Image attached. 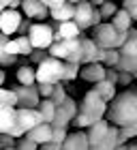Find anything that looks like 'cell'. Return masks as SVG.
Listing matches in <instances>:
<instances>
[{"label":"cell","instance_id":"1","mask_svg":"<svg viewBox=\"0 0 137 150\" xmlns=\"http://www.w3.org/2000/svg\"><path fill=\"white\" fill-rule=\"evenodd\" d=\"M107 120L116 127H126L137 120V90L126 86L124 92H116L114 99L107 103Z\"/></svg>","mask_w":137,"mask_h":150},{"label":"cell","instance_id":"2","mask_svg":"<svg viewBox=\"0 0 137 150\" xmlns=\"http://www.w3.org/2000/svg\"><path fill=\"white\" fill-rule=\"evenodd\" d=\"M105 110H107L105 101H103L94 90H88L84 94V99H81V103L77 105V114H75V118L71 120V125L77 127V129L90 127L92 122H97L99 118H103Z\"/></svg>","mask_w":137,"mask_h":150},{"label":"cell","instance_id":"3","mask_svg":"<svg viewBox=\"0 0 137 150\" xmlns=\"http://www.w3.org/2000/svg\"><path fill=\"white\" fill-rule=\"evenodd\" d=\"M92 41L97 43V47H118L126 41V30H116L112 22H107V19H103L99 22L97 26H92Z\"/></svg>","mask_w":137,"mask_h":150},{"label":"cell","instance_id":"4","mask_svg":"<svg viewBox=\"0 0 137 150\" xmlns=\"http://www.w3.org/2000/svg\"><path fill=\"white\" fill-rule=\"evenodd\" d=\"M49 56L60 58V60H68V62H79V52H81V35L73 37V39H60V41H52V45L47 47Z\"/></svg>","mask_w":137,"mask_h":150},{"label":"cell","instance_id":"5","mask_svg":"<svg viewBox=\"0 0 137 150\" xmlns=\"http://www.w3.org/2000/svg\"><path fill=\"white\" fill-rule=\"evenodd\" d=\"M60 75H62V60L54 58V56H47L45 60H41L37 64L34 79L45 81V84H56V81H60Z\"/></svg>","mask_w":137,"mask_h":150},{"label":"cell","instance_id":"6","mask_svg":"<svg viewBox=\"0 0 137 150\" xmlns=\"http://www.w3.org/2000/svg\"><path fill=\"white\" fill-rule=\"evenodd\" d=\"M75 114H77V103H75V99H71L66 94V99L62 103L56 105V112H54V118L49 120L52 127H68L71 125V120L75 118Z\"/></svg>","mask_w":137,"mask_h":150},{"label":"cell","instance_id":"7","mask_svg":"<svg viewBox=\"0 0 137 150\" xmlns=\"http://www.w3.org/2000/svg\"><path fill=\"white\" fill-rule=\"evenodd\" d=\"M107 131H109V120L99 118L97 122H92L88 127V148L92 150H105V142H107Z\"/></svg>","mask_w":137,"mask_h":150},{"label":"cell","instance_id":"8","mask_svg":"<svg viewBox=\"0 0 137 150\" xmlns=\"http://www.w3.org/2000/svg\"><path fill=\"white\" fill-rule=\"evenodd\" d=\"M26 37L30 39V45L32 47H39V50H47V47L52 45V26L49 24H30L28 32H26Z\"/></svg>","mask_w":137,"mask_h":150},{"label":"cell","instance_id":"9","mask_svg":"<svg viewBox=\"0 0 137 150\" xmlns=\"http://www.w3.org/2000/svg\"><path fill=\"white\" fill-rule=\"evenodd\" d=\"M13 92H15V105L19 107H37L39 105V90H37V81L30 86H26V84H19L15 88H11Z\"/></svg>","mask_w":137,"mask_h":150},{"label":"cell","instance_id":"10","mask_svg":"<svg viewBox=\"0 0 137 150\" xmlns=\"http://www.w3.org/2000/svg\"><path fill=\"white\" fill-rule=\"evenodd\" d=\"M39 122H43V118H41L37 107H19V105H15V127L22 133H26L28 129H32L34 125H39Z\"/></svg>","mask_w":137,"mask_h":150},{"label":"cell","instance_id":"11","mask_svg":"<svg viewBox=\"0 0 137 150\" xmlns=\"http://www.w3.org/2000/svg\"><path fill=\"white\" fill-rule=\"evenodd\" d=\"M92 13H94V4L90 0H79L75 4L73 11V22L79 26V30L84 32L86 28H92Z\"/></svg>","mask_w":137,"mask_h":150},{"label":"cell","instance_id":"12","mask_svg":"<svg viewBox=\"0 0 137 150\" xmlns=\"http://www.w3.org/2000/svg\"><path fill=\"white\" fill-rule=\"evenodd\" d=\"M0 133L22 137V131L15 127V105H0Z\"/></svg>","mask_w":137,"mask_h":150},{"label":"cell","instance_id":"13","mask_svg":"<svg viewBox=\"0 0 137 150\" xmlns=\"http://www.w3.org/2000/svg\"><path fill=\"white\" fill-rule=\"evenodd\" d=\"M19 22H22V15H19L17 9H4V11H0V32H2V35H6V37L15 35Z\"/></svg>","mask_w":137,"mask_h":150},{"label":"cell","instance_id":"14","mask_svg":"<svg viewBox=\"0 0 137 150\" xmlns=\"http://www.w3.org/2000/svg\"><path fill=\"white\" fill-rule=\"evenodd\" d=\"M19 6L24 9L26 17L30 19H45L47 15H49V6H47L43 0H19Z\"/></svg>","mask_w":137,"mask_h":150},{"label":"cell","instance_id":"15","mask_svg":"<svg viewBox=\"0 0 137 150\" xmlns=\"http://www.w3.org/2000/svg\"><path fill=\"white\" fill-rule=\"evenodd\" d=\"M79 77L94 84V81L105 77V67H103V62H86L79 67Z\"/></svg>","mask_w":137,"mask_h":150},{"label":"cell","instance_id":"16","mask_svg":"<svg viewBox=\"0 0 137 150\" xmlns=\"http://www.w3.org/2000/svg\"><path fill=\"white\" fill-rule=\"evenodd\" d=\"M64 150H88V135L86 131H75V133H66V137L62 142Z\"/></svg>","mask_w":137,"mask_h":150},{"label":"cell","instance_id":"17","mask_svg":"<svg viewBox=\"0 0 137 150\" xmlns=\"http://www.w3.org/2000/svg\"><path fill=\"white\" fill-rule=\"evenodd\" d=\"M24 135H28L37 144H45V142H49V137H52V125L49 122H39V125H34L32 129H28Z\"/></svg>","mask_w":137,"mask_h":150},{"label":"cell","instance_id":"18","mask_svg":"<svg viewBox=\"0 0 137 150\" xmlns=\"http://www.w3.org/2000/svg\"><path fill=\"white\" fill-rule=\"evenodd\" d=\"M73 11H75V4L73 2H60L56 6H52L49 13H52V19L56 22H64V19H73Z\"/></svg>","mask_w":137,"mask_h":150},{"label":"cell","instance_id":"19","mask_svg":"<svg viewBox=\"0 0 137 150\" xmlns=\"http://www.w3.org/2000/svg\"><path fill=\"white\" fill-rule=\"evenodd\" d=\"M94 92L99 94V97L105 101V103H109V101L114 99V94H116V84H112V81H107L105 77L99 79V81H94V88H92Z\"/></svg>","mask_w":137,"mask_h":150},{"label":"cell","instance_id":"20","mask_svg":"<svg viewBox=\"0 0 137 150\" xmlns=\"http://www.w3.org/2000/svg\"><path fill=\"white\" fill-rule=\"evenodd\" d=\"M94 54H97V43L92 39L81 37V52H79V64L94 62Z\"/></svg>","mask_w":137,"mask_h":150},{"label":"cell","instance_id":"21","mask_svg":"<svg viewBox=\"0 0 137 150\" xmlns=\"http://www.w3.org/2000/svg\"><path fill=\"white\" fill-rule=\"evenodd\" d=\"M56 30H58V35L62 37V39H73V37H79V35H81L79 26L75 24L73 19H64V22H58Z\"/></svg>","mask_w":137,"mask_h":150},{"label":"cell","instance_id":"22","mask_svg":"<svg viewBox=\"0 0 137 150\" xmlns=\"http://www.w3.org/2000/svg\"><path fill=\"white\" fill-rule=\"evenodd\" d=\"M109 22L114 24L116 30H129V28H131V24H133V19H131V15H129L124 9H118L112 17H109Z\"/></svg>","mask_w":137,"mask_h":150},{"label":"cell","instance_id":"23","mask_svg":"<svg viewBox=\"0 0 137 150\" xmlns=\"http://www.w3.org/2000/svg\"><path fill=\"white\" fill-rule=\"evenodd\" d=\"M79 62H68L62 60V75H60V81H73L79 77Z\"/></svg>","mask_w":137,"mask_h":150},{"label":"cell","instance_id":"24","mask_svg":"<svg viewBox=\"0 0 137 150\" xmlns=\"http://www.w3.org/2000/svg\"><path fill=\"white\" fill-rule=\"evenodd\" d=\"M37 110L41 114V118H43V122H49L54 118V112H56V103H54L49 97H43V101H39Z\"/></svg>","mask_w":137,"mask_h":150},{"label":"cell","instance_id":"25","mask_svg":"<svg viewBox=\"0 0 137 150\" xmlns=\"http://www.w3.org/2000/svg\"><path fill=\"white\" fill-rule=\"evenodd\" d=\"M6 41H9V37L0 32V67H11V64L17 62V56H15V54H6V52H4V43H6Z\"/></svg>","mask_w":137,"mask_h":150},{"label":"cell","instance_id":"26","mask_svg":"<svg viewBox=\"0 0 137 150\" xmlns=\"http://www.w3.org/2000/svg\"><path fill=\"white\" fill-rule=\"evenodd\" d=\"M116 69H122V71H133V69H137V56H135V54H122L120 52Z\"/></svg>","mask_w":137,"mask_h":150},{"label":"cell","instance_id":"27","mask_svg":"<svg viewBox=\"0 0 137 150\" xmlns=\"http://www.w3.org/2000/svg\"><path fill=\"white\" fill-rule=\"evenodd\" d=\"M17 81L19 84H26V86H30V84H34V69L32 67H28V64H22L17 69Z\"/></svg>","mask_w":137,"mask_h":150},{"label":"cell","instance_id":"28","mask_svg":"<svg viewBox=\"0 0 137 150\" xmlns=\"http://www.w3.org/2000/svg\"><path fill=\"white\" fill-rule=\"evenodd\" d=\"M49 99H52L56 105L62 103V101L66 99V88H64L62 81H56V84H54V90H52V94H49Z\"/></svg>","mask_w":137,"mask_h":150},{"label":"cell","instance_id":"29","mask_svg":"<svg viewBox=\"0 0 137 150\" xmlns=\"http://www.w3.org/2000/svg\"><path fill=\"white\" fill-rule=\"evenodd\" d=\"M99 6H101L99 11H101V17H103V19H109L116 11H118V4L112 2V0H103V2H101Z\"/></svg>","mask_w":137,"mask_h":150},{"label":"cell","instance_id":"30","mask_svg":"<svg viewBox=\"0 0 137 150\" xmlns=\"http://www.w3.org/2000/svg\"><path fill=\"white\" fill-rule=\"evenodd\" d=\"M116 142H118V127L109 122V131H107V142H105V150H116Z\"/></svg>","mask_w":137,"mask_h":150},{"label":"cell","instance_id":"31","mask_svg":"<svg viewBox=\"0 0 137 150\" xmlns=\"http://www.w3.org/2000/svg\"><path fill=\"white\" fill-rule=\"evenodd\" d=\"M17 47H19V56H28V54L32 52L30 39L26 35H17Z\"/></svg>","mask_w":137,"mask_h":150},{"label":"cell","instance_id":"32","mask_svg":"<svg viewBox=\"0 0 137 150\" xmlns=\"http://www.w3.org/2000/svg\"><path fill=\"white\" fill-rule=\"evenodd\" d=\"M0 105H15V92L0 86Z\"/></svg>","mask_w":137,"mask_h":150},{"label":"cell","instance_id":"33","mask_svg":"<svg viewBox=\"0 0 137 150\" xmlns=\"http://www.w3.org/2000/svg\"><path fill=\"white\" fill-rule=\"evenodd\" d=\"M118 56H120V52L116 47H109L105 54V60H103V67H116L118 64Z\"/></svg>","mask_w":137,"mask_h":150},{"label":"cell","instance_id":"34","mask_svg":"<svg viewBox=\"0 0 137 150\" xmlns=\"http://www.w3.org/2000/svg\"><path fill=\"white\" fill-rule=\"evenodd\" d=\"M47 56H49V52H47V50H39V47H32V52L28 54V60H30V62H34V64H39L41 60H45Z\"/></svg>","mask_w":137,"mask_h":150},{"label":"cell","instance_id":"35","mask_svg":"<svg viewBox=\"0 0 137 150\" xmlns=\"http://www.w3.org/2000/svg\"><path fill=\"white\" fill-rule=\"evenodd\" d=\"M122 9L131 15L133 22H137V0H122Z\"/></svg>","mask_w":137,"mask_h":150},{"label":"cell","instance_id":"36","mask_svg":"<svg viewBox=\"0 0 137 150\" xmlns=\"http://www.w3.org/2000/svg\"><path fill=\"white\" fill-rule=\"evenodd\" d=\"M131 81H133V73L131 71H122L118 69V81H116V86H131Z\"/></svg>","mask_w":137,"mask_h":150},{"label":"cell","instance_id":"37","mask_svg":"<svg viewBox=\"0 0 137 150\" xmlns=\"http://www.w3.org/2000/svg\"><path fill=\"white\" fill-rule=\"evenodd\" d=\"M0 148H2V150L15 148V137L9 135V133H0Z\"/></svg>","mask_w":137,"mask_h":150},{"label":"cell","instance_id":"38","mask_svg":"<svg viewBox=\"0 0 137 150\" xmlns=\"http://www.w3.org/2000/svg\"><path fill=\"white\" fill-rule=\"evenodd\" d=\"M34 22V19H30V17H22V22L17 24V30H15V35H26V32H28V28H30V24Z\"/></svg>","mask_w":137,"mask_h":150},{"label":"cell","instance_id":"39","mask_svg":"<svg viewBox=\"0 0 137 150\" xmlns=\"http://www.w3.org/2000/svg\"><path fill=\"white\" fill-rule=\"evenodd\" d=\"M4 52L6 54H15V56H19V47H17V39H9L4 43Z\"/></svg>","mask_w":137,"mask_h":150},{"label":"cell","instance_id":"40","mask_svg":"<svg viewBox=\"0 0 137 150\" xmlns=\"http://www.w3.org/2000/svg\"><path fill=\"white\" fill-rule=\"evenodd\" d=\"M19 6V0H0V11L4 9H17Z\"/></svg>","mask_w":137,"mask_h":150},{"label":"cell","instance_id":"41","mask_svg":"<svg viewBox=\"0 0 137 150\" xmlns=\"http://www.w3.org/2000/svg\"><path fill=\"white\" fill-rule=\"evenodd\" d=\"M41 148H43V150H60L62 146H60V144H54V142H45V144H41Z\"/></svg>","mask_w":137,"mask_h":150},{"label":"cell","instance_id":"42","mask_svg":"<svg viewBox=\"0 0 137 150\" xmlns=\"http://www.w3.org/2000/svg\"><path fill=\"white\" fill-rule=\"evenodd\" d=\"M99 22H103V17H101V11L94 6V13H92V26H97Z\"/></svg>","mask_w":137,"mask_h":150},{"label":"cell","instance_id":"43","mask_svg":"<svg viewBox=\"0 0 137 150\" xmlns=\"http://www.w3.org/2000/svg\"><path fill=\"white\" fill-rule=\"evenodd\" d=\"M60 2H66V0H47V6L52 9V6H56V4H60Z\"/></svg>","mask_w":137,"mask_h":150},{"label":"cell","instance_id":"44","mask_svg":"<svg viewBox=\"0 0 137 150\" xmlns=\"http://www.w3.org/2000/svg\"><path fill=\"white\" fill-rule=\"evenodd\" d=\"M4 79H6V75H4V71H2V67H0V86L4 84Z\"/></svg>","mask_w":137,"mask_h":150},{"label":"cell","instance_id":"45","mask_svg":"<svg viewBox=\"0 0 137 150\" xmlns=\"http://www.w3.org/2000/svg\"><path fill=\"white\" fill-rule=\"evenodd\" d=\"M68 2H73V4H77V2H79V0H68Z\"/></svg>","mask_w":137,"mask_h":150},{"label":"cell","instance_id":"46","mask_svg":"<svg viewBox=\"0 0 137 150\" xmlns=\"http://www.w3.org/2000/svg\"><path fill=\"white\" fill-rule=\"evenodd\" d=\"M43 2H45V4H47V0H43Z\"/></svg>","mask_w":137,"mask_h":150}]
</instances>
